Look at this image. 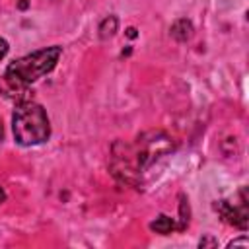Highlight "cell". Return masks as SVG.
<instances>
[{"label":"cell","mask_w":249,"mask_h":249,"mask_svg":"<svg viewBox=\"0 0 249 249\" xmlns=\"http://www.w3.org/2000/svg\"><path fill=\"white\" fill-rule=\"evenodd\" d=\"M2 134H4V130H2V121H0V140H2Z\"/></svg>","instance_id":"4fadbf2b"},{"label":"cell","mask_w":249,"mask_h":249,"mask_svg":"<svg viewBox=\"0 0 249 249\" xmlns=\"http://www.w3.org/2000/svg\"><path fill=\"white\" fill-rule=\"evenodd\" d=\"M193 23L187 18H181L171 25V37L177 41H189L193 37Z\"/></svg>","instance_id":"5b68a950"},{"label":"cell","mask_w":249,"mask_h":249,"mask_svg":"<svg viewBox=\"0 0 249 249\" xmlns=\"http://www.w3.org/2000/svg\"><path fill=\"white\" fill-rule=\"evenodd\" d=\"M4 198H6V193H4V189H2V187H0V204H2V202H4Z\"/></svg>","instance_id":"7c38bea8"},{"label":"cell","mask_w":249,"mask_h":249,"mask_svg":"<svg viewBox=\"0 0 249 249\" xmlns=\"http://www.w3.org/2000/svg\"><path fill=\"white\" fill-rule=\"evenodd\" d=\"M60 54H62V49L58 45H53L14 60L4 74L10 86V91H25L29 84L37 82L41 76L49 74L56 66Z\"/></svg>","instance_id":"7a4b0ae2"},{"label":"cell","mask_w":249,"mask_h":249,"mask_svg":"<svg viewBox=\"0 0 249 249\" xmlns=\"http://www.w3.org/2000/svg\"><path fill=\"white\" fill-rule=\"evenodd\" d=\"M6 54H8V41L0 37V60H2Z\"/></svg>","instance_id":"9c48e42d"},{"label":"cell","mask_w":249,"mask_h":249,"mask_svg":"<svg viewBox=\"0 0 249 249\" xmlns=\"http://www.w3.org/2000/svg\"><path fill=\"white\" fill-rule=\"evenodd\" d=\"M150 228H152L156 233H161V235H167V233H171L173 230H179L177 224H175V220H173L171 216H165V214H160V216L150 224Z\"/></svg>","instance_id":"8992f818"},{"label":"cell","mask_w":249,"mask_h":249,"mask_svg":"<svg viewBox=\"0 0 249 249\" xmlns=\"http://www.w3.org/2000/svg\"><path fill=\"white\" fill-rule=\"evenodd\" d=\"M126 31H128V37H134V35H136V29H134V27H128Z\"/></svg>","instance_id":"8fae6325"},{"label":"cell","mask_w":249,"mask_h":249,"mask_svg":"<svg viewBox=\"0 0 249 249\" xmlns=\"http://www.w3.org/2000/svg\"><path fill=\"white\" fill-rule=\"evenodd\" d=\"M117 27H119V19H117L115 16H107V18L99 23V37H101V39L113 37L115 31H117Z\"/></svg>","instance_id":"52a82bcc"},{"label":"cell","mask_w":249,"mask_h":249,"mask_svg":"<svg viewBox=\"0 0 249 249\" xmlns=\"http://www.w3.org/2000/svg\"><path fill=\"white\" fill-rule=\"evenodd\" d=\"M14 138L19 146H35L51 136V123L47 111L33 101H21L12 117Z\"/></svg>","instance_id":"3957f363"},{"label":"cell","mask_w":249,"mask_h":249,"mask_svg":"<svg viewBox=\"0 0 249 249\" xmlns=\"http://www.w3.org/2000/svg\"><path fill=\"white\" fill-rule=\"evenodd\" d=\"M121 148V152L117 148H113V173L128 185H140L142 183V175L161 158H165L171 150V138L161 132V130H152L146 132L142 136L136 138L134 144H117Z\"/></svg>","instance_id":"6da1fadb"},{"label":"cell","mask_w":249,"mask_h":249,"mask_svg":"<svg viewBox=\"0 0 249 249\" xmlns=\"http://www.w3.org/2000/svg\"><path fill=\"white\" fill-rule=\"evenodd\" d=\"M206 245H218V241H216V239H212V237L200 239V247H206Z\"/></svg>","instance_id":"30bf717a"},{"label":"cell","mask_w":249,"mask_h":249,"mask_svg":"<svg viewBox=\"0 0 249 249\" xmlns=\"http://www.w3.org/2000/svg\"><path fill=\"white\" fill-rule=\"evenodd\" d=\"M247 245H249L247 243V237H239V239H235V241L230 243V247H245V249H247Z\"/></svg>","instance_id":"ba28073f"},{"label":"cell","mask_w":249,"mask_h":249,"mask_svg":"<svg viewBox=\"0 0 249 249\" xmlns=\"http://www.w3.org/2000/svg\"><path fill=\"white\" fill-rule=\"evenodd\" d=\"M216 212L222 216V220L230 226H235L239 230H247V196L245 189L239 191V202H230V200H218L214 204Z\"/></svg>","instance_id":"277c9868"}]
</instances>
